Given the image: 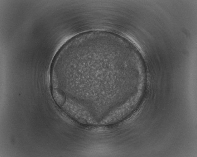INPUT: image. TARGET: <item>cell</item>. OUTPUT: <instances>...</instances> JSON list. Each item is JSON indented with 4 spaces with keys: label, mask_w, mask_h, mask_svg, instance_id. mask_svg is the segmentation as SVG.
Returning <instances> with one entry per match:
<instances>
[{
    "label": "cell",
    "mask_w": 197,
    "mask_h": 157,
    "mask_svg": "<svg viewBox=\"0 0 197 157\" xmlns=\"http://www.w3.org/2000/svg\"><path fill=\"white\" fill-rule=\"evenodd\" d=\"M53 95L57 103L60 106H62L65 100V96L64 93L60 89H55L53 90Z\"/></svg>",
    "instance_id": "6da1fadb"
}]
</instances>
